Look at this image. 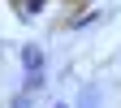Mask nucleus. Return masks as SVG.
I'll use <instances>...</instances> for the list:
<instances>
[{
  "instance_id": "3",
  "label": "nucleus",
  "mask_w": 121,
  "mask_h": 108,
  "mask_svg": "<svg viewBox=\"0 0 121 108\" xmlns=\"http://www.w3.org/2000/svg\"><path fill=\"white\" fill-rule=\"evenodd\" d=\"M22 91H26V95H39V91H48V73H30V78H22Z\"/></svg>"
},
{
  "instance_id": "4",
  "label": "nucleus",
  "mask_w": 121,
  "mask_h": 108,
  "mask_svg": "<svg viewBox=\"0 0 121 108\" xmlns=\"http://www.w3.org/2000/svg\"><path fill=\"white\" fill-rule=\"evenodd\" d=\"M9 108H35V95H26V91H17V95L9 99Z\"/></svg>"
},
{
  "instance_id": "1",
  "label": "nucleus",
  "mask_w": 121,
  "mask_h": 108,
  "mask_svg": "<svg viewBox=\"0 0 121 108\" xmlns=\"http://www.w3.org/2000/svg\"><path fill=\"white\" fill-rule=\"evenodd\" d=\"M17 65H22V78L48 73V52H43V43H22L17 48Z\"/></svg>"
},
{
  "instance_id": "2",
  "label": "nucleus",
  "mask_w": 121,
  "mask_h": 108,
  "mask_svg": "<svg viewBox=\"0 0 121 108\" xmlns=\"http://www.w3.org/2000/svg\"><path fill=\"white\" fill-rule=\"evenodd\" d=\"M99 99H104V86L99 82H86L78 91V99H73V108H99Z\"/></svg>"
},
{
  "instance_id": "7",
  "label": "nucleus",
  "mask_w": 121,
  "mask_h": 108,
  "mask_svg": "<svg viewBox=\"0 0 121 108\" xmlns=\"http://www.w3.org/2000/svg\"><path fill=\"white\" fill-rule=\"evenodd\" d=\"M117 69H121V60H117Z\"/></svg>"
},
{
  "instance_id": "6",
  "label": "nucleus",
  "mask_w": 121,
  "mask_h": 108,
  "mask_svg": "<svg viewBox=\"0 0 121 108\" xmlns=\"http://www.w3.org/2000/svg\"><path fill=\"white\" fill-rule=\"evenodd\" d=\"M52 108H73V104H65V99H56V104H52Z\"/></svg>"
},
{
  "instance_id": "5",
  "label": "nucleus",
  "mask_w": 121,
  "mask_h": 108,
  "mask_svg": "<svg viewBox=\"0 0 121 108\" xmlns=\"http://www.w3.org/2000/svg\"><path fill=\"white\" fill-rule=\"evenodd\" d=\"M99 17H104V13H86V17H78L73 26H78V30H91V26H99Z\"/></svg>"
}]
</instances>
